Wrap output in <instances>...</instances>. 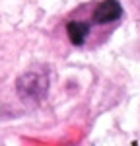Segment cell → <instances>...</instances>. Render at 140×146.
<instances>
[{"label": "cell", "instance_id": "7a4b0ae2", "mask_svg": "<svg viewBox=\"0 0 140 146\" xmlns=\"http://www.w3.org/2000/svg\"><path fill=\"white\" fill-rule=\"evenodd\" d=\"M121 16H123V8H121L119 0H103L95 6L92 18L95 23H111L117 22Z\"/></svg>", "mask_w": 140, "mask_h": 146}, {"label": "cell", "instance_id": "6da1fadb", "mask_svg": "<svg viewBox=\"0 0 140 146\" xmlns=\"http://www.w3.org/2000/svg\"><path fill=\"white\" fill-rule=\"evenodd\" d=\"M16 92H18V98L22 101L31 103V105H39L49 92V78H47L45 72L29 70L18 78Z\"/></svg>", "mask_w": 140, "mask_h": 146}, {"label": "cell", "instance_id": "3957f363", "mask_svg": "<svg viewBox=\"0 0 140 146\" xmlns=\"http://www.w3.org/2000/svg\"><path fill=\"white\" fill-rule=\"evenodd\" d=\"M66 35H68L70 43L76 47H80L86 43L88 35H90V25L86 22H68L66 23Z\"/></svg>", "mask_w": 140, "mask_h": 146}]
</instances>
